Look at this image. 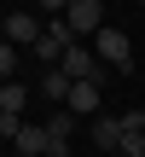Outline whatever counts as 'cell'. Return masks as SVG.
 <instances>
[{"instance_id": "8fae6325", "label": "cell", "mask_w": 145, "mask_h": 157, "mask_svg": "<svg viewBox=\"0 0 145 157\" xmlns=\"http://www.w3.org/2000/svg\"><path fill=\"white\" fill-rule=\"evenodd\" d=\"M23 134V117H0V140H17Z\"/></svg>"}, {"instance_id": "7a4b0ae2", "label": "cell", "mask_w": 145, "mask_h": 157, "mask_svg": "<svg viewBox=\"0 0 145 157\" xmlns=\"http://www.w3.org/2000/svg\"><path fill=\"white\" fill-rule=\"evenodd\" d=\"M64 23L76 29V41H93V35L105 29V0H70Z\"/></svg>"}, {"instance_id": "5bb4252c", "label": "cell", "mask_w": 145, "mask_h": 157, "mask_svg": "<svg viewBox=\"0 0 145 157\" xmlns=\"http://www.w3.org/2000/svg\"><path fill=\"white\" fill-rule=\"evenodd\" d=\"M12 157H23V151H12Z\"/></svg>"}, {"instance_id": "6da1fadb", "label": "cell", "mask_w": 145, "mask_h": 157, "mask_svg": "<svg viewBox=\"0 0 145 157\" xmlns=\"http://www.w3.org/2000/svg\"><path fill=\"white\" fill-rule=\"evenodd\" d=\"M93 52H99V58H105L110 70H128V64H134V41H128L122 29H110V23H105V29L93 35Z\"/></svg>"}, {"instance_id": "5b68a950", "label": "cell", "mask_w": 145, "mask_h": 157, "mask_svg": "<svg viewBox=\"0 0 145 157\" xmlns=\"http://www.w3.org/2000/svg\"><path fill=\"white\" fill-rule=\"evenodd\" d=\"M99 93H105V82H76L70 99H64V111H76V117H99Z\"/></svg>"}, {"instance_id": "4fadbf2b", "label": "cell", "mask_w": 145, "mask_h": 157, "mask_svg": "<svg viewBox=\"0 0 145 157\" xmlns=\"http://www.w3.org/2000/svg\"><path fill=\"white\" fill-rule=\"evenodd\" d=\"M41 6H46V17H64L70 12V0H41Z\"/></svg>"}, {"instance_id": "3957f363", "label": "cell", "mask_w": 145, "mask_h": 157, "mask_svg": "<svg viewBox=\"0 0 145 157\" xmlns=\"http://www.w3.org/2000/svg\"><path fill=\"white\" fill-rule=\"evenodd\" d=\"M122 151V117H93V157Z\"/></svg>"}, {"instance_id": "9c48e42d", "label": "cell", "mask_w": 145, "mask_h": 157, "mask_svg": "<svg viewBox=\"0 0 145 157\" xmlns=\"http://www.w3.org/2000/svg\"><path fill=\"white\" fill-rule=\"evenodd\" d=\"M70 128H76V111H64V105H58V111L46 117V134H58V140H70Z\"/></svg>"}, {"instance_id": "ba28073f", "label": "cell", "mask_w": 145, "mask_h": 157, "mask_svg": "<svg viewBox=\"0 0 145 157\" xmlns=\"http://www.w3.org/2000/svg\"><path fill=\"white\" fill-rule=\"evenodd\" d=\"M70 87H76V82H70L64 70H46V76H41V93H46V105H64V99H70Z\"/></svg>"}, {"instance_id": "277c9868", "label": "cell", "mask_w": 145, "mask_h": 157, "mask_svg": "<svg viewBox=\"0 0 145 157\" xmlns=\"http://www.w3.org/2000/svg\"><path fill=\"white\" fill-rule=\"evenodd\" d=\"M6 41H12V47H35V41H41V17H35V12H12V17H6Z\"/></svg>"}, {"instance_id": "30bf717a", "label": "cell", "mask_w": 145, "mask_h": 157, "mask_svg": "<svg viewBox=\"0 0 145 157\" xmlns=\"http://www.w3.org/2000/svg\"><path fill=\"white\" fill-rule=\"evenodd\" d=\"M12 76H17V47L0 41V82H12Z\"/></svg>"}, {"instance_id": "9a60e30c", "label": "cell", "mask_w": 145, "mask_h": 157, "mask_svg": "<svg viewBox=\"0 0 145 157\" xmlns=\"http://www.w3.org/2000/svg\"><path fill=\"white\" fill-rule=\"evenodd\" d=\"M116 157H122V151H116Z\"/></svg>"}, {"instance_id": "2e32d148", "label": "cell", "mask_w": 145, "mask_h": 157, "mask_svg": "<svg viewBox=\"0 0 145 157\" xmlns=\"http://www.w3.org/2000/svg\"><path fill=\"white\" fill-rule=\"evenodd\" d=\"M139 6H145V0H139Z\"/></svg>"}, {"instance_id": "7c38bea8", "label": "cell", "mask_w": 145, "mask_h": 157, "mask_svg": "<svg viewBox=\"0 0 145 157\" xmlns=\"http://www.w3.org/2000/svg\"><path fill=\"white\" fill-rule=\"evenodd\" d=\"M46 157H70V140H58V134H52V140H46Z\"/></svg>"}, {"instance_id": "8992f818", "label": "cell", "mask_w": 145, "mask_h": 157, "mask_svg": "<svg viewBox=\"0 0 145 157\" xmlns=\"http://www.w3.org/2000/svg\"><path fill=\"white\" fill-rule=\"evenodd\" d=\"M23 105H29V87L23 82H0V117H23Z\"/></svg>"}, {"instance_id": "52a82bcc", "label": "cell", "mask_w": 145, "mask_h": 157, "mask_svg": "<svg viewBox=\"0 0 145 157\" xmlns=\"http://www.w3.org/2000/svg\"><path fill=\"white\" fill-rule=\"evenodd\" d=\"M46 140H52V134H46V122H41V128H35V122H23L17 151H23V157H46Z\"/></svg>"}]
</instances>
